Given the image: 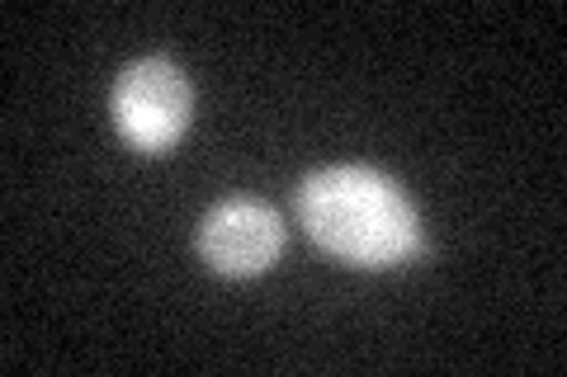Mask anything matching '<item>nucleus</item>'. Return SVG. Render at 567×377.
<instances>
[{"label": "nucleus", "instance_id": "1", "mask_svg": "<svg viewBox=\"0 0 567 377\" xmlns=\"http://www.w3.org/2000/svg\"><path fill=\"white\" fill-rule=\"evenodd\" d=\"M298 222L327 255L360 269H402L425 255L412 199L374 166L312 170L298 185Z\"/></svg>", "mask_w": 567, "mask_h": 377}, {"label": "nucleus", "instance_id": "2", "mask_svg": "<svg viewBox=\"0 0 567 377\" xmlns=\"http://www.w3.org/2000/svg\"><path fill=\"white\" fill-rule=\"evenodd\" d=\"M114 123L123 142L142 156H162L185 137L189 114H194V90L185 81V71L166 57L133 62L114 81Z\"/></svg>", "mask_w": 567, "mask_h": 377}, {"label": "nucleus", "instance_id": "3", "mask_svg": "<svg viewBox=\"0 0 567 377\" xmlns=\"http://www.w3.org/2000/svg\"><path fill=\"white\" fill-rule=\"evenodd\" d=\"M284 250V222L265 199H223L204 212L199 222V255L223 279L265 274Z\"/></svg>", "mask_w": 567, "mask_h": 377}]
</instances>
